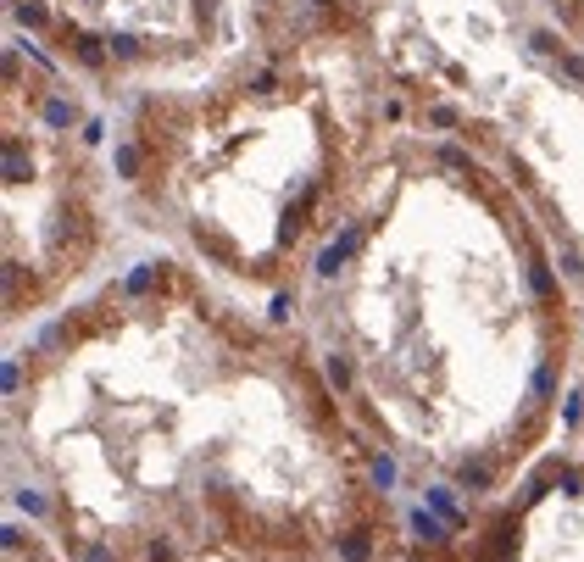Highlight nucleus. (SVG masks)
<instances>
[{"mask_svg":"<svg viewBox=\"0 0 584 562\" xmlns=\"http://www.w3.org/2000/svg\"><path fill=\"white\" fill-rule=\"evenodd\" d=\"M345 557H351V562L367 557V540H362V535H351V540H345Z\"/></svg>","mask_w":584,"mask_h":562,"instance_id":"obj_4","label":"nucleus"},{"mask_svg":"<svg viewBox=\"0 0 584 562\" xmlns=\"http://www.w3.org/2000/svg\"><path fill=\"white\" fill-rule=\"evenodd\" d=\"M412 529H418L423 540H439V523L429 518V512H412Z\"/></svg>","mask_w":584,"mask_h":562,"instance_id":"obj_2","label":"nucleus"},{"mask_svg":"<svg viewBox=\"0 0 584 562\" xmlns=\"http://www.w3.org/2000/svg\"><path fill=\"white\" fill-rule=\"evenodd\" d=\"M568 73H573V79H584V62H579V56H568Z\"/></svg>","mask_w":584,"mask_h":562,"instance_id":"obj_6","label":"nucleus"},{"mask_svg":"<svg viewBox=\"0 0 584 562\" xmlns=\"http://www.w3.org/2000/svg\"><path fill=\"white\" fill-rule=\"evenodd\" d=\"M351 245H357V229H345L340 240H334V245H328V250H323V256H317V273L328 279V273H334V267H340V262L351 256Z\"/></svg>","mask_w":584,"mask_h":562,"instance_id":"obj_1","label":"nucleus"},{"mask_svg":"<svg viewBox=\"0 0 584 562\" xmlns=\"http://www.w3.org/2000/svg\"><path fill=\"white\" fill-rule=\"evenodd\" d=\"M45 117H51V123H67L73 112H67V100H51V106H45Z\"/></svg>","mask_w":584,"mask_h":562,"instance_id":"obj_5","label":"nucleus"},{"mask_svg":"<svg viewBox=\"0 0 584 562\" xmlns=\"http://www.w3.org/2000/svg\"><path fill=\"white\" fill-rule=\"evenodd\" d=\"M328 379H334V384H351V368H345L340 356H328Z\"/></svg>","mask_w":584,"mask_h":562,"instance_id":"obj_3","label":"nucleus"}]
</instances>
